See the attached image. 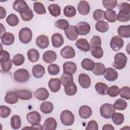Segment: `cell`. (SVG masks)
<instances>
[{
  "label": "cell",
  "instance_id": "cell-13",
  "mask_svg": "<svg viewBox=\"0 0 130 130\" xmlns=\"http://www.w3.org/2000/svg\"><path fill=\"white\" fill-rule=\"evenodd\" d=\"M76 46L81 51L87 52L90 50V46L86 39L81 38L76 41Z\"/></svg>",
  "mask_w": 130,
  "mask_h": 130
},
{
  "label": "cell",
  "instance_id": "cell-16",
  "mask_svg": "<svg viewBox=\"0 0 130 130\" xmlns=\"http://www.w3.org/2000/svg\"><path fill=\"white\" fill-rule=\"evenodd\" d=\"M51 41L54 47L59 48L63 45L64 39L62 35L59 33H55L51 37Z\"/></svg>",
  "mask_w": 130,
  "mask_h": 130
},
{
  "label": "cell",
  "instance_id": "cell-10",
  "mask_svg": "<svg viewBox=\"0 0 130 130\" xmlns=\"http://www.w3.org/2000/svg\"><path fill=\"white\" fill-rule=\"evenodd\" d=\"M61 56L66 59L73 58L75 56V51L71 46H66L60 51Z\"/></svg>",
  "mask_w": 130,
  "mask_h": 130
},
{
  "label": "cell",
  "instance_id": "cell-25",
  "mask_svg": "<svg viewBox=\"0 0 130 130\" xmlns=\"http://www.w3.org/2000/svg\"><path fill=\"white\" fill-rule=\"evenodd\" d=\"M57 122L53 117L46 119L43 124V128L45 130H55L57 128Z\"/></svg>",
  "mask_w": 130,
  "mask_h": 130
},
{
  "label": "cell",
  "instance_id": "cell-63",
  "mask_svg": "<svg viewBox=\"0 0 130 130\" xmlns=\"http://www.w3.org/2000/svg\"><path fill=\"white\" fill-rule=\"evenodd\" d=\"M102 129L103 130H114V127L111 124H106L103 126Z\"/></svg>",
  "mask_w": 130,
  "mask_h": 130
},
{
  "label": "cell",
  "instance_id": "cell-48",
  "mask_svg": "<svg viewBox=\"0 0 130 130\" xmlns=\"http://www.w3.org/2000/svg\"><path fill=\"white\" fill-rule=\"evenodd\" d=\"M119 94L122 98L129 100L130 99V88L128 86L122 87L120 89Z\"/></svg>",
  "mask_w": 130,
  "mask_h": 130
},
{
  "label": "cell",
  "instance_id": "cell-54",
  "mask_svg": "<svg viewBox=\"0 0 130 130\" xmlns=\"http://www.w3.org/2000/svg\"><path fill=\"white\" fill-rule=\"evenodd\" d=\"M118 8L121 12L129 14L130 13V5L129 4L126 2L119 3L118 5Z\"/></svg>",
  "mask_w": 130,
  "mask_h": 130
},
{
  "label": "cell",
  "instance_id": "cell-8",
  "mask_svg": "<svg viewBox=\"0 0 130 130\" xmlns=\"http://www.w3.org/2000/svg\"><path fill=\"white\" fill-rule=\"evenodd\" d=\"M103 75L105 79L109 81H115L118 76L117 72L112 68H107L105 69Z\"/></svg>",
  "mask_w": 130,
  "mask_h": 130
},
{
  "label": "cell",
  "instance_id": "cell-29",
  "mask_svg": "<svg viewBox=\"0 0 130 130\" xmlns=\"http://www.w3.org/2000/svg\"><path fill=\"white\" fill-rule=\"evenodd\" d=\"M109 87L108 85L103 82H98L95 85V89L98 93L101 95L108 94Z\"/></svg>",
  "mask_w": 130,
  "mask_h": 130
},
{
  "label": "cell",
  "instance_id": "cell-33",
  "mask_svg": "<svg viewBox=\"0 0 130 130\" xmlns=\"http://www.w3.org/2000/svg\"><path fill=\"white\" fill-rule=\"evenodd\" d=\"M116 12L112 10H107L105 12V18L109 22L113 23L116 21L117 19Z\"/></svg>",
  "mask_w": 130,
  "mask_h": 130
},
{
  "label": "cell",
  "instance_id": "cell-22",
  "mask_svg": "<svg viewBox=\"0 0 130 130\" xmlns=\"http://www.w3.org/2000/svg\"><path fill=\"white\" fill-rule=\"evenodd\" d=\"M32 73L34 77L36 78H41L45 73V69L41 64H36L32 67Z\"/></svg>",
  "mask_w": 130,
  "mask_h": 130
},
{
  "label": "cell",
  "instance_id": "cell-9",
  "mask_svg": "<svg viewBox=\"0 0 130 130\" xmlns=\"http://www.w3.org/2000/svg\"><path fill=\"white\" fill-rule=\"evenodd\" d=\"M26 119L31 124H36L41 122V116L38 112L34 111L27 113Z\"/></svg>",
  "mask_w": 130,
  "mask_h": 130
},
{
  "label": "cell",
  "instance_id": "cell-34",
  "mask_svg": "<svg viewBox=\"0 0 130 130\" xmlns=\"http://www.w3.org/2000/svg\"><path fill=\"white\" fill-rule=\"evenodd\" d=\"M94 62L89 58H84L81 62L82 68L86 71H92L94 66Z\"/></svg>",
  "mask_w": 130,
  "mask_h": 130
},
{
  "label": "cell",
  "instance_id": "cell-18",
  "mask_svg": "<svg viewBox=\"0 0 130 130\" xmlns=\"http://www.w3.org/2000/svg\"><path fill=\"white\" fill-rule=\"evenodd\" d=\"M42 58L46 63H51L56 60L57 58V55L55 51L52 50H48L44 53Z\"/></svg>",
  "mask_w": 130,
  "mask_h": 130
},
{
  "label": "cell",
  "instance_id": "cell-58",
  "mask_svg": "<svg viewBox=\"0 0 130 130\" xmlns=\"http://www.w3.org/2000/svg\"><path fill=\"white\" fill-rule=\"evenodd\" d=\"M102 41L101 38L98 36H94L91 38L90 46V48L95 46H101Z\"/></svg>",
  "mask_w": 130,
  "mask_h": 130
},
{
  "label": "cell",
  "instance_id": "cell-14",
  "mask_svg": "<svg viewBox=\"0 0 130 130\" xmlns=\"http://www.w3.org/2000/svg\"><path fill=\"white\" fill-rule=\"evenodd\" d=\"M35 97L40 101H45L49 96V93L46 88L41 87L37 89L34 93Z\"/></svg>",
  "mask_w": 130,
  "mask_h": 130
},
{
  "label": "cell",
  "instance_id": "cell-45",
  "mask_svg": "<svg viewBox=\"0 0 130 130\" xmlns=\"http://www.w3.org/2000/svg\"><path fill=\"white\" fill-rule=\"evenodd\" d=\"M7 23L11 26H15L19 23V19L14 14H11L6 18Z\"/></svg>",
  "mask_w": 130,
  "mask_h": 130
},
{
  "label": "cell",
  "instance_id": "cell-57",
  "mask_svg": "<svg viewBox=\"0 0 130 130\" xmlns=\"http://www.w3.org/2000/svg\"><path fill=\"white\" fill-rule=\"evenodd\" d=\"M13 60L10 59L8 61L5 62H1L2 70L4 72H9L13 66Z\"/></svg>",
  "mask_w": 130,
  "mask_h": 130
},
{
  "label": "cell",
  "instance_id": "cell-1",
  "mask_svg": "<svg viewBox=\"0 0 130 130\" xmlns=\"http://www.w3.org/2000/svg\"><path fill=\"white\" fill-rule=\"evenodd\" d=\"M127 58L122 52L117 53L114 56V61L113 66L117 70H122L126 66Z\"/></svg>",
  "mask_w": 130,
  "mask_h": 130
},
{
  "label": "cell",
  "instance_id": "cell-37",
  "mask_svg": "<svg viewBox=\"0 0 130 130\" xmlns=\"http://www.w3.org/2000/svg\"><path fill=\"white\" fill-rule=\"evenodd\" d=\"M91 55L95 58H101L104 55V51L101 46H95L90 48Z\"/></svg>",
  "mask_w": 130,
  "mask_h": 130
},
{
  "label": "cell",
  "instance_id": "cell-3",
  "mask_svg": "<svg viewBox=\"0 0 130 130\" xmlns=\"http://www.w3.org/2000/svg\"><path fill=\"white\" fill-rule=\"evenodd\" d=\"M116 110L113 105L109 103H105L102 105L100 109L101 115L105 119H110L115 112Z\"/></svg>",
  "mask_w": 130,
  "mask_h": 130
},
{
  "label": "cell",
  "instance_id": "cell-55",
  "mask_svg": "<svg viewBox=\"0 0 130 130\" xmlns=\"http://www.w3.org/2000/svg\"><path fill=\"white\" fill-rule=\"evenodd\" d=\"M120 88L116 85H113L109 88L108 90V94L111 97H116L119 93Z\"/></svg>",
  "mask_w": 130,
  "mask_h": 130
},
{
  "label": "cell",
  "instance_id": "cell-21",
  "mask_svg": "<svg viewBox=\"0 0 130 130\" xmlns=\"http://www.w3.org/2000/svg\"><path fill=\"white\" fill-rule=\"evenodd\" d=\"M91 108L87 105H83L80 107L79 110V114L82 119H87L92 115Z\"/></svg>",
  "mask_w": 130,
  "mask_h": 130
},
{
  "label": "cell",
  "instance_id": "cell-52",
  "mask_svg": "<svg viewBox=\"0 0 130 130\" xmlns=\"http://www.w3.org/2000/svg\"><path fill=\"white\" fill-rule=\"evenodd\" d=\"M103 5L106 9L108 10H112L117 6V1L116 0L103 1Z\"/></svg>",
  "mask_w": 130,
  "mask_h": 130
},
{
  "label": "cell",
  "instance_id": "cell-6",
  "mask_svg": "<svg viewBox=\"0 0 130 130\" xmlns=\"http://www.w3.org/2000/svg\"><path fill=\"white\" fill-rule=\"evenodd\" d=\"M123 45V40L118 36L113 37L110 41V47L114 51H119L122 48Z\"/></svg>",
  "mask_w": 130,
  "mask_h": 130
},
{
  "label": "cell",
  "instance_id": "cell-41",
  "mask_svg": "<svg viewBox=\"0 0 130 130\" xmlns=\"http://www.w3.org/2000/svg\"><path fill=\"white\" fill-rule=\"evenodd\" d=\"M76 14V10L74 6L71 5H68L64 8L63 14L65 16L71 18L75 16Z\"/></svg>",
  "mask_w": 130,
  "mask_h": 130
},
{
  "label": "cell",
  "instance_id": "cell-26",
  "mask_svg": "<svg viewBox=\"0 0 130 130\" xmlns=\"http://www.w3.org/2000/svg\"><path fill=\"white\" fill-rule=\"evenodd\" d=\"M65 93L69 96L75 95L77 91V87L73 81L67 83L64 86Z\"/></svg>",
  "mask_w": 130,
  "mask_h": 130
},
{
  "label": "cell",
  "instance_id": "cell-4",
  "mask_svg": "<svg viewBox=\"0 0 130 130\" xmlns=\"http://www.w3.org/2000/svg\"><path fill=\"white\" fill-rule=\"evenodd\" d=\"M60 119L61 123L65 126H71L73 124L75 117L73 113L68 110L63 111L60 115Z\"/></svg>",
  "mask_w": 130,
  "mask_h": 130
},
{
  "label": "cell",
  "instance_id": "cell-39",
  "mask_svg": "<svg viewBox=\"0 0 130 130\" xmlns=\"http://www.w3.org/2000/svg\"><path fill=\"white\" fill-rule=\"evenodd\" d=\"M95 27L97 31L102 33H104L108 30L109 26L107 22L101 21L98 22L95 24Z\"/></svg>",
  "mask_w": 130,
  "mask_h": 130
},
{
  "label": "cell",
  "instance_id": "cell-24",
  "mask_svg": "<svg viewBox=\"0 0 130 130\" xmlns=\"http://www.w3.org/2000/svg\"><path fill=\"white\" fill-rule=\"evenodd\" d=\"M77 70L76 64L72 61L65 62L63 64V73H70L73 75L75 73Z\"/></svg>",
  "mask_w": 130,
  "mask_h": 130
},
{
  "label": "cell",
  "instance_id": "cell-43",
  "mask_svg": "<svg viewBox=\"0 0 130 130\" xmlns=\"http://www.w3.org/2000/svg\"><path fill=\"white\" fill-rule=\"evenodd\" d=\"M115 109L118 110H125L127 106V102L122 99H118L115 102L113 105Z\"/></svg>",
  "mask_w": 130,
  "mask_h": 130
},
{
  "label": "cell",
  "instance_id": "cell-30",
  "mask_svg": "<svg viewBox=\"0 0 130 130\" xmlns=\"http://www.w3.org/2000/svg\"><path fill=\"white\" fill-rule=\"evenodd\" d=\"M40 109L43 113L49 114L53 111L54 106L52 103L49 101H45L41 104Z\"/></svg>",
  "mask_w": 130,
  "mask_h": 130
},
{
  "label": "cell",
  "instance_id": "cell-28",
  "mask_svg": "<svg viewBox=\"0 0 130 130\" xmlns=\"http://www.w3.org/2000/svg\"><path fill=\"white\" fill-rule=\"evenodd\" d=\"M118 35L124 38H129L130 37V25H120L117 29Z\"/></svg>",
  "mask_w": 130,
  "mask_h": 130
},
{
  "label": "cell",
  "instance_id": "cell-38",
  "mask_svg": "<svg viewBox=\"0 0 130 130\" xmlns=\"http://www.w3.org/2000/svg\"><path fill=\"white\" fill-rule=\"evenodd\" d=\"M11 125L14 129H19L21 126V120L20 117L18 115H13L11 118Z\"/></svg>",
  "mask_w": 130,
  "mask_h": 130
},
{
  "label": "cell",
  "instance_id": "cell-11",
  "mask_svg": "<svg viewBox=\"0 0 130 130\" xmlns=\"http://www.w3.org/2000/svg\"><path fill=\"white\" fill-rule=\"evenodd\" d=\"M78 82L81 87L83 88H88L91 85L90 77L85 73H81L79 75Z\"/></svg>",
  "mask_w": 130,
  "mask_h": 130
},
{
  "label": "cell",
  "instance_id": "cell-19",
  "mask_svg": "<svg viewBox=\"0 0 130 130\" xmlns=\"http://www.w3.org/2000/svg\"><path fill=\"white\" fill-rule=\"evenodd\" d=\"M28 7L26 2L22 0H16L14 1L13 5L14 10L19 13L24 11Z\"/></svg>",
  "mask_w": 130,
  "mask_h": 130
},
{
  "label": "cell",
  "instance_id": "cell-27",
  "mask_svg": "<svg viewBox=\"0 0 130 130\" xmlns=\"http://www.w3.org/2000/svg\"><path fill=\"white\" fill-rule=\"evenodd\" d=\"M18 101L16 91H9L7 92L5 96V101L9 104H15Z\"/></svg>",
  "mask_w": 130,
  "mask_h": 130
},
{
  "label": "cell",
  "instance_id": "cell-7",
  "mask_svg": "<svg viewBox=\"0 0 130 130\" xmlns=\"http://www.w3.org/2000/svg\"><path fill=\"white\" fill-rule=\"evenodd\" d=\"M75 28L78 35L85 36L89 32L90 26L89 24L86 22H80L75 26Z\"/></svg>",
  "mask_w": 130,
  "mask_h": 130
},
{
  "label": "cell",
  "instance_id": "cell-62",
  "mask_svg": "<svg viewBox=\"0 0 130 130\" xmlns=\"http://www.w3.org/2000/svg\"><path fill=\"white\" fill-rule=\"evenodd\" d=\"M0 19H3L6 16V11L2 6H0Z\"/></svg>",
  "mask_w": 130,
  "mask_h": 130
},
{
  "label": "cell",
  "instance_id": "cell-5",
  "mask_svg": "<svg viewBox=\"0 0 130 130\" xmlns=\"http://www.w3.org/2000/svg\"><path fill=\"white\" fill-rule=\"evenodd\" d=\"M14 79L15 81L19 83H24L29 78L28 71L24 69H19L13 73Z\"/></svg>",
  "mask_w": 130,
  "mask_h": 130
},
{
  "label": "cell",
  "instance_id": "cell-2",
  "mask_svg": "<svg viewBox=\"0 0 130 130\" xmlns=\"http://www.w3.org/2000/svg\"><path fill=\"white\" fill-rule=\"evenodd\" d=\"M18 37L19 41L23 44L29 43L32 37V32L31 29L27 27L22 28L19 31Z\"/></svg>",
  "mask_w": 130,
  "mask_h": 130
},
{
  "label": "cell",
  "instance_id": "cell-59",
  "mask_svg": "<svg viewBox=\"0 0 130 130\" xmlns=\"http://www.w3.org/2000/svg\"><path fill=\"white\" fill-rule=\"evenodd\" d=\"M10 54L6 51L1 49L0 51V61L1 62H5L10 59Z\"/></svg>",
  "mask_w": 130,
  "mask_h": 130
},
{
  "label": "cell",
  "instance_id": "cell-36",
  "mask_svg": "<svg viewBox=\"0 0 130 130\" xmlns=\"http://www.w3.org/2000/svg\"><path fill=\"white\" fill-rule=\"evenodd\" d=\"M50 14L53 17H57L60 15L61 10L59 5L56 4H51L48 7Z\"/></svg>",
  "mask_w": 130,
  "mask_h": 130
},
{
  "label": "cell",
  "instance_id": "cell-17",
  "mask_svg": "<svg viewBox=\"0 0 130 130\" xmlns=\"http://www.w3.org/2000/svg\"><path fill=\"white\" fill-rule=\"evenodd\" d=\"M77 9L79 13L83 15L88 14L90 10V6L88 3L86 1H80L78 5Z\"/></svg>",
  "mask_w": 130,
  "mask_h": 130
},
{
  "label": "cell",
  "instance_id": "cell-12",
  "mask_svg": "<svg viewBox=\"0 0 130 130\" xmlns=\"http://www.w3.org/2000/svg\"><path fill=\"white\" fill-rule=\"evenodd\" d=\"M36 44L41 49L47 48L49 45V38L46 35H40L36 39Z\"/></svg>",
  "mask_w": 130,
  "mask_h": 130
},
{
  "label": "cell",
  "instance_id": "cell-46",
  "mask_svg": "<svg viewBox=\"0 0 130 130\" xmlns=\"http://www.w3.org/2000/svg\"><path fill=\"white\" fill-rule=\"evenodd\" d=\"M60 80L61 84L63 86H64L67 83L74 81L73 75L70 73H63V75L60 77Z\"/></svg>",
  "mask_w": 130,
  "mask_h": 130
},
{
  "label": "cell",
  "instance_id": "cell-32",
  "mask_svg": "<svg viewBox=\"0 0 130 130\" xmlns=\"http://www.w3.org/2000/svg\"><path fill=\"white\" fill-rule=\"evenodd\" d=\"M28 60L32 62H35L37 61L40 57V54L39 51L34 48L30 49L27 53Z\"/></svg>",
  "mask_w": 130,
  "mask_h": 130
},
{
  "label": "cell",
  "instance_id": "cell-42",
  "mask_svg": "<svg viewBox=\"0 0 130 130\" xmlns=\"http://www.w3.org/2000/svg\"><path fill=\"white\" fill-rule=\"evenodd\" d=\"M113 122L117 125H121L123 123L124 119V115L121 113H116L115 112L111 117Z\"/></svg>",
  "mask_w": 130,
  "mask_h": 130
},
{
  "label": "cell",
  "instance_id": "cell-20",
  "mask_svg": "<svg viewBox=\"0 0 130 130\" xmlns=\"http://www.w3.org/2000/svg\"><path fill=\"white\" fill-rule=\"evenodd\" d=\"M48 84L49 89L52 92H57L60 88L61 82L58 78H52L49 80Z\"/></svg>",
  "mask_w": 130,
  "mask_h": 130
},
{
  "label": "cell",
  "instance_id": "cell-61",
  "mask_svg": "<svg viewBox=\"0 0 130 130\" xmlns=\"http://www.w3.org/2000/svg\"><path fill=\"white\" fill-rule=\"evenodd\" d=\"M26 128H28V129H41L42 130L43 128L42 127V126L41 124H40L39 123L36 124H32L31 127H23L22 129H26Z\"/></svg>",
  "mask_w": 130,
  "mask_h": 130
},
{
  "label": "cell",
  "instance_id": "cell-40",
  "mask_svg": "<svg viewBox=\"0 0 130 130\" xmlns=\"http://www.w3.org/2000/svg\"><path fill=\"white\" fill-rule=\"evenodd\" d=\"M22 19L24 21H29L34 17V14L32 10L28 7L27 9L20 13Z\"/></svg>",
  "mask_w": 130,
  "mask_h": 130
},
{
  "label": "cell",
  "instance_id": "cell-49",
  "mask_svg": "<svg viewBox=\"0 0 130 130\" xmlns=\"http://www.w3.org/2000/svg\"><path fill=\"white\" fill-rule=\"evenodd\" d=\"M54 25L56 27L59 29H63L64 30L69 26V23L68 21L63 19H61L57 20L55 22Z\"/></svg>",
  "mask_w": 130,
  "mask_h": 130
},
{
  "label": "cell",
  "instance_id": "cell-23",
  "mask_svg": "<svg viewBox=\"0 0 130 130\" xmlns=\"http://www.w3.org/2000/svg\"><path fill=\"white\" fill-rule=\"evenodd\" d=\"M1 40L4 45L10 46L14 42L15 37L13 34L11 32H6L1 36Z\"/></svg>",
  "mask_w": 130,
  "mask_h": 130
},
{
  "label": "cell",
  "instance_id": "cell-44",
  "mask_svg": "<svg viewBox=\"0 0 130 130\" xmlns=\"http://www.w3.org/2000/svg\"><path fill=\"white\" fill-rule=\"evenodd\" d=\"M34 10L38 14L43 15L46 13V10L43 4L39 2H36L34 3Z\"/></svg>",
  "mask_w": 130,
  "mask_h": 130
},
{
  "label": "cell",
  "instance_id": "cell-51",
  "mask_svg": "<svg viewBox=\"0 0 130 130\" xmlns=\"http://www.w3.org/2000/svg\"><path fill=\"white\" fill-rule=\"evenodd\" d=\"M11 109L6 106L2 105L0 106V117L3 118H7L11 114Z\"/></svg>",
  "mask_w": 130,
  "mask_h": 130
},
{
  "label": "cell",
  "instance_id": "cell-60",
  "mask_svg": "<svg viewBox=\"0 0 130 130\" xmlns=\"http://www.w3.org/2000/svg\"><path fill=\"white\" fill-rule=\"evenodd\" d=\"M98 123L94 120H91L89 121L86 127V130H98Z\"/></svg>",
  "mask_w": 130,
  "mask_h": 130
},
{
  "label": "cell",
  "instance_id": "cell-50",
  "mask_svg": "<svg viewBox=\"0 0 130 130\" xmlns=\"http://www.w3.org/2000/svg\"><path fill=\"white\" fill-rule=\"evenodd\" d=\"M25 60L24 56L22 54H16L13 58V62L16 66H20L22 65Z\"/></svg>",
  "mask_w": 130,
  "mask_h": 130
},
{
  "label": "cell",
  "instance_id": "cell-35",
  "mask_svg": "<svg viewBox=\"0 0 130 130\" xmlns=\"http://www.w3.org/2000/svg\"><path fill=\"white\" fill-rule=\"evenodd\" d=\"M105 70V65L101 62H95L93 70L91 71L92 73L97 76L103 75Z\"/></svg>",
  "mask_w": 130,
  "mask_h": 130
},
{
  "label": "cell",
  "instance_id": "cell-56",
  "mask_svg": "<svg viewBox=\"0 0 130 130\" xmlns=\"http://www.w3.org/2000/svg\"><path fill=\"white\" fill-rule=\"evenodd\" d=\"M130 19L129 14H126L120 11L119 12L118 15H117V19L121 22H128Z\"/></svg>",
  "mask_w": 130,
  "mask_h": 130
},
{
  "label": "cell",
  "instance_id": "cell-15",
  "mask_svg": "<svg viewBox=\"0 0 130 130\" xmlns=\"http://www.w3.org/2000/svg\"><path fill=\"white\" fill-rule=\"evenodd\" d=\"M64 31L67 38L69 40L74 41L77 39L78 34L76 31L75 26L69 25V26Z\"/></svg>",
  "mask_w": 130,
  "mask_h": 130
},
{
  "label": "cell",
  "instance_id": "cell-31",
  "mask_svg": "<svg viewBox=\"0 0 130 130\" xmlns=\"http://www.w3.org/2000/svg\"><path fill=\"white\" fill-rule=\"evenodd\" d=\"M16 93L18 98L22 100H28L32 98V93L28 90H18L16 91Z\"/></svg>",
  "mask_w": 130,
  "mask_h": 130
},
{
  "label": "cell",
  "instance_id": "cell-53",
  "mask_svg": "<svg viewBox=\"0 0 130 130\" xmlns=\"http://www.w3.org/2000/svg\"><path fill=\"white\" fill-rule=\"evenodd\" d=\"M48 72L51 75H56L59 73L60 68L56 64H50L48 67Z\"/></svg>",
  "mask_w": 130,
  "mask_h": 130
},
{
  "label": "cell",
  "instance_id": "cell-64",
  "mask_svg": "<svg viewBox=\"0 0 130 130\" xmlns=\"http://www.w3.org/2000/svg\"><path fill=\"white\" fill-rule=\"evenodd\" d=\"M1 36H2L3 34L6 33V29L4 26H3L2 23H1Z\"/></svg>",
  "mask_w": 130,
  "mask_h": 130
},
{
  "label": "cell",
  "instance_id": "cell-47",
  "mask_svg": "<svg viewBox=\"0 0 130 130\" xmlns=\"http://www.w3.org/2000/svg\"><path fill=\"white\" fill-rule=\"evenodd\" d=\"M93 18L96 21H103L105 19V11L101 9H97L93 14Z\"/></svg>",
  "mask_w": 130,
  "mask_h": 130
}]
</instances>
